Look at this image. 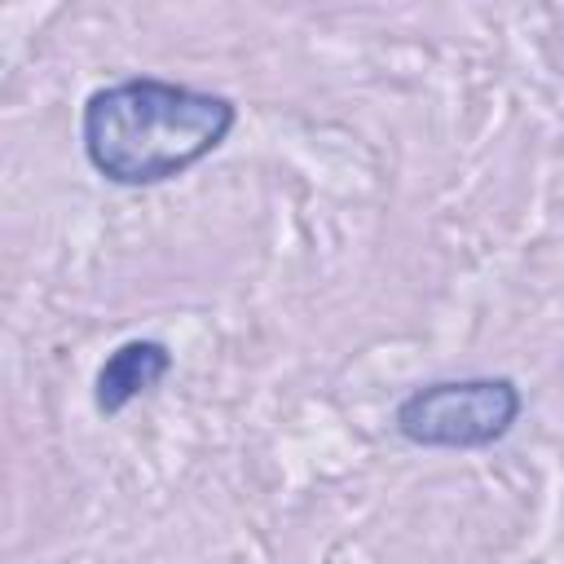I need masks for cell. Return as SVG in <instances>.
<instances>
[{
  "mask_svg": "<svg viewBox=\"0 0 564 564\" xmlns=\"http://www.w3.org/2000/svg\"><path fill=\"white\" fill-rule=\"evenodd\" d=\"M234 123L238 106L220 93L132 75L88 93L79 115V141L97 176L141 189L203 163L212 150L225 145Z\"/></svg>",
  "mask_w": 564,
  "mask_h": 564,
  "instance_id": "1",
  "label": "cell"
},
{
  "mask_svg": "<svg viewBox=\"0 0 564 564\" xmlns=\"http://www.w3.org/2000/svg\"><path fill=\"white\" fill-rule=\"evenodd\" d=\"M520 388L511 379H436L414 388L397 414L392 427L401 441L423 449H485L502 441L520 419Z\"/></svg>",
  "mask_w": 564,
  "mask_h": 564,
  "instance_id": "2",
  "label": "cell"
},
{
  "mask_svg": "<svg viewBox=\"0 0 564 564\" xmlns=\"http://www.w3.org/2000/svg\"><path fill=\"white\" fill-rule=\"evenodd\" d=\"M172 370V352L167 344L159 339H128L119 344L101 370H97V383H93V401L101 414H123L141 392L159 388V379Z\"/></svg>",
  "mask_w": 564,
  "mask_h": 564,
  "instance_id": "3",
  "label": "cell"
}]
</instances>
